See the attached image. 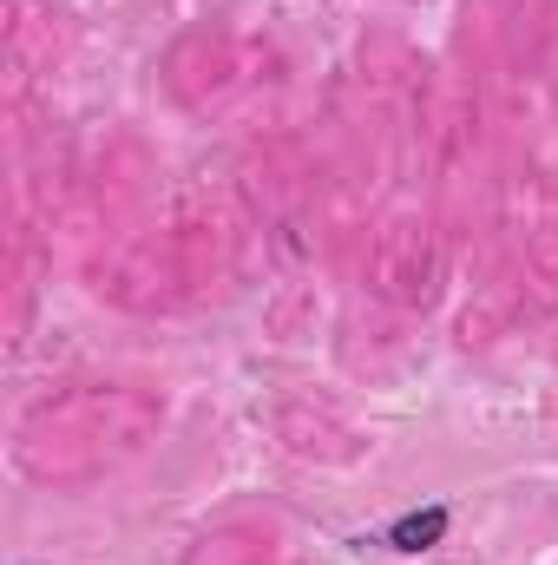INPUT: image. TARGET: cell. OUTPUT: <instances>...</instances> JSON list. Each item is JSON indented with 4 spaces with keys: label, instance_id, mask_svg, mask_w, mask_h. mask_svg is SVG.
Wrapping results in <instances>:
<instances>
[{
    "label": "cell",
    "instance_id": "cell-1",
    "mask_svg": "<svg viewBox=\"0 0 558 565\" xmlns=\"http://www.w3.org/2000/svg\"><path fill=\"white\" fill-rule=\"evenodd\" d=\"M447 526H453L447 507H415V513H401V520L388 526V546H395V553H433V546L447 540Z\"/></svg>",
    "mask_w": 558,
    "mask_h": 565
}]
</instances>
